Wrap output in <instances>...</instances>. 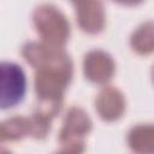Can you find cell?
I'll use <instances>...</instances> for the list:
<instances>
[{
	"mask_svg": "<svg viewBox=\"0 0 154 154\" xmlns=\"http://www.w3.org/2000/svg\"><path fill=\"white\" fill-rule=\"evenodd\" d=\"M129 144L138 153H154V126L140 125L129 134Z\"/></svg>",
	"mask_w": 154,
	"mask_h": 154,
	"instance_id": "cell-7",
	"label": "cell"
},
{
	"mask_svg": "<svg viewBox=\"0 0 154 154\" xmlns=\"http://www.w3.org/2000/svg\"><path fill=\"white\" fill-rule=\"evenodd\" d=\"M131 45L135 51L141 54H147L154 51V23L148 22L141 25L131 38Z\"/></svg>",
	"mask_w": 154,
	"mask_h": 154,
	"instance_id": "cell-9",
	"label": "cell"
},
{
	"mask_svg": "<svg viewBox=\"0 0 154 154\" xmlns=\"http://www.w3.org/2000/svg\"><path fill=\"white\" fill-rule=\"evenodd\" d=\"M96 108L101 118L105 120H114L119 118L124 111L123 95L117 89L106 88L96 100Z\"/></svg>",
	"mask_w": 154,
	"mask_h": 154,
	"instance_id": "cell-6",
	"label": "cell"
},
{
	"mask_svg": "<svg viewBox=\"0 0 154 154\" xmlns=\"http://www.w3.org/2000/svg\"><path fill=\"white\" fill-rule=\"evenodd\" d=\"M153 79H154V69H153Z\"/></svg>",
	"mask_w": 154,
	"mask_h": 154,
	"instance_id": "cell-11",
	"label": "cell"
},
{
	"mask_svg": "<svg viewBox=\"0 0 154 154\" xmlns=\"http://www.w3.org/2000/svg\"><path fill=\"white\" fill-rule=\"evenodd\" d=\"M37 31L48 45L61 46L69 37V23L53 6H41L34 13Z\"/></svg>",
	"mask_w": 154,
	"mask_h": 154,
	"instance_id": "cell-1",
	"label": "cell"
},
{
	"mask_svg": "<svg viewBox=\"0 0 154 154\" xmlns=\"http://www.w3.org/2000/svg\"><path fill=\"white\" fill-rule=\"evenodd\" d=\"M31 132H32L31 120L26 118H22V117H14V118L7 119L1 125V140L2 141L23 138L24 136Z\"/></svg>",
	"mask_w": 154,
	"mask_h": 154,
	"instance_id": "cell-8",
	"label": "cell"
},
{
	"mask_svg": "<svg viewBox=\"0 0 154 154\" xmlns=\"http://www.w3.org/2000/svg\"><path fill=\"white\" fill-rule=\"evenodd\" d=\"M25 91L22 69L11 63L1 64V107L8 108L19 102Z\"/></svg>",
	"mask_w": 154,
	"mask_h": 154,
	"instance_id": "cell-3",
	"label": "cell"
},
{
	"mask_svg": "<svg viewBox=\"0 0 154 154\" xmlns=\"http://www.w3.org/2000/svg\"><path fill=\"white\" fill-rule=\"evenodd\" d=\"M114 65L111 57L101 51L90 52L84 60V71L89 79L102 83L113 75Z\"/></svg>",
	"mask_w": 154,
	"mask_h": 154,
	"instance_id": "cell-5",
	"label": "cell"
},
{
	"mask_svg": "<svg viewBox=\"0 0 154 154\" xmlns=\"http://www.w3.org/2000/svg\"><path fill=\"white\" fill-rule=\"evenodd\" d=\"M90 120L81 108H71L65 117L64 126L61 129L59 142L61 150L65 152H82L83 138L90 130Z\"/></svg>",
	"mask_w": 154,
	"mask_h": 154,
	"instance_id": "cell-2",
	"label": "cell"
},
{
	"mask_svg": "<svg viewBox=\"0 0 154 154\" xmlns=\"http://www.w3.org/2000/svg\"><path fill=\"white\" fill-rule=\"evenodd\" d=\"M77 8L79 26L90 34L99 32L103 26V8L100 0H72Z\"/></svg>",
	"mask_w": 154,
	"mask_h": 154,
	"instance_id": "cell-4",
	"label": "cell"
},
{
	"mask_svg": "<svg viewBox=\"0 0 154 154\" xmlns=\"http://www.w3.org/2000/svg\"><path fill=\"white\" fill-rule=\"evenodd\" d=\"M114 1H118V2H122V4H126V5H136V4L141 2L142 0H114Z\"/></svg>",
	"mask_w": 154,
	"mask_h": 154,
	"instance_id": "cell-10",
	"label": "cell"
}]
</instances>
